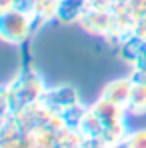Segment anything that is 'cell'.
<instances>
[{"instance_id":"cell-4","label":"cell","mask_w":146,"mask_h":148,"mask_svg":"<svg viewBox=\"0 0 146 148\" xmlns=\"http://www.w3.org/2000/svg\"><path fill=\"white\" fill-rule=\"evenodd\" d=\"M132 96H130V102L126 106V110L130 114H146V72H138L136 76H132Z\"/></svg>"},{"instance_id":"cell-7","label":"cell","mask_w":146,"mask_h":148,"mask_svg":"<svg viewBox=\"0 0 146 148\" xmlns=\"http://www.w3.org/2000/svg\"><path fill=\"white\" fill-rule=\"evenodd\" d=\"M122 148H146V128H138L122 140Z\"/></svg>"},{"instance_id":"cell-2","label":"cell","mask_w":146,"mask_h":148,"mask_svg":"<svg viewBox=\"0 0 146 148\" xmlns=\"http://www.w3.org/2000/svg\"><path fill=\"white\" fill-rule=\"evenodd\" d=\"M30 34V18L22 10H2L0 12V38L10 44L24 42Z\"/></svg>"},{"instance_id":"cell-8","label":"cell","mask_w":146,"mask_h":148,"mask_svg":"<svg viewBox=\"0 0 146 148\" xmlns=\"http://www.w3.org/2000/svg\"><path fill=\"white\" fill-rule=\"evenodd\" d=\"M8 106H12V104H10V94H8V88H0V116L8 110Z\"/></svg>"},{"instance_id":"cell-5","label":"cell","mask_w":146,"mask_h":148,"mask_svg":"<svg viewBox=\"0 0 146 148\" xmlns=\"http://www.w3.org/2000/svg\"><path fill=\"white\" fill-rule=\"evenodd\" d=\"M44 102H48L50 106H56L58 110H68L70 106L78 104V94L76 90L70 86H58V88H52L48 92H44Z\"/></svg>"},{"instance_id":"cell-3","label":"cell","mask_w":146,"mask_h":148,"mask_svg":"<svg viewBox=\"0 0 146 148\" xmlns=\"http://www.w3.org/2000/svg\"><path fill=\"white\" fill-rule=\"evenodd\" d=\"M132 86H134L132 76H128V78L126 76L114 78L112 82H108L104 86L102 98H106L110 102H114V104H118V106H122V108H126L128 102H130V96H132Z\"/></svg>"},{"instance_id":"cell-6","label":"cell","mask_w":146,"mask_h":148,"mask_svg":"<svg viewBox=\"0 0 146 148\" xmlns=\"http://www.w3.org/2000/svg\"><path fill=\"white\" fill-rule=\"evenodd\" d=\"M84 10V0H60L56 14L62 22H74Z\"/></svg>"},{"instance_id":"cell-1","label":"cell","mask_w":146,"mask_h":148,"mask_svg":"<svg viewBox=\"0 0 146 148\" xmlns=\"http://www.w3.org/2000/svg\"><path fill=\"white\" fill-rule=\"evenodd\" d=\"M44 86H42V80L36 76L34 72H22L20 76H16L10 86H8V94H10V104L14 106H28L32 102H36L38 98L44 96Z\"/></svg>"}]
</instances>
